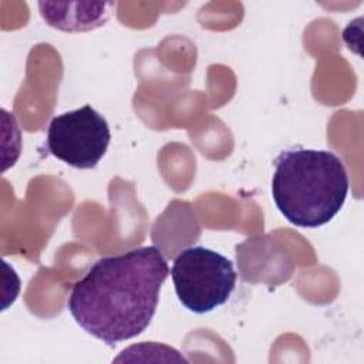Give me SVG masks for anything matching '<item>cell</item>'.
<instances>
[{
  "label": "cell",
  "instance_id": "cell-3",
  "mask_svg": "<svg viewBox=\"0 0 364 364\" xmlns=\"http://www.w3.org/2000/svg\"><path fill=\"white\" fill-rule=\"evenodd\" d=\"M171 277L182 306L205 314L228 301L237 274L226 256L205 246H189L175 257Z\"/></svg>",
  "mask_w": 364,
  "mask_h": 364
},
{
  "label": "cell",
  "instance_id": "cell-1",
  "mask_svg": "<svg viewBox=\"0 0 364 364\" xmlns=\"http://www.w3.org/2000/svg\"><path fill=\"white\" fill-rule=\"evenodd\" d=\"M169 273L156 246L101 257L74 283L68 310L82 330L112 347L148 328Z\"/></svg>",
  "mask_w": 364,
  "mask_h": 364
},
{
  "label": "cell",
  "instance_id": "cell-2",
  "mask_svg": "<svg viewBox=\"0 0 364 364\" xmlns=\"http://www.w3.org/2000/svg\"><path fill=\"white\" fill-rule=\"evenodd\" d=\"M348 186L346 165L330 151L293 148L274 159L272 198L280 213L299 228L328 223L341 210Z\"/></svg>",
  "mask_w": 364,
  "mask_h": 364
},
{
  "label": "cell",
  "instance_id": "cell-4",
  "mask_svg": "<svg viewBox=\"0 0 364 364\" xmlns=\"http://www.w3.org/2000/svg\"><path fill=\"white\" fill-rule=\"evenodd\" d=\"M109 142V125L91 105L54 117L47 128V151L77 169L95 168Z\"/></svg>",
  "mask_w": 364,
  "mask_h": 364
},
{
  "label": "cell",
  "instance_id": "cell-5",
  "mask_svg": "<svg viewBox=\"0 0 364 364\" xmlns=\"http://www.w3.org/2000/svg\"><path fill=\"white\" fill-rule=\"evenodd\" d=\"M114 6L112 1H38L46 23L67 33L90 31L104 26Z\"/></svg>",
  "mask_w": 364,
  "mask_h": 364
}]
</instances>
